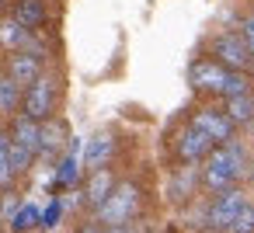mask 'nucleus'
Segmentation results:
<instances>
[{"instance_id": "obj_25", "label": "nucleus", "mask_w": 254, "mask_h": 233, "mask_svg": "<svg viewBox=\"0 0 254 233\" xmlns=\"http://www.w3.org/2000/svg\"><path fill=\"white\" fill-rule=\"evenodd\" d=\"M105 233H126V230H122V226H108Z\"/></svg>"}, {"instance_id": "obj_17", "label": "nucleus", "mask_w": 254, "mask_h": 233, "mask_svg": "<svg viewBox=\"0 0 254 233\" xmlns=\"http://www.w3.org/2000/svg\"><path fill=\"white\" fill-rule=\"evenodd\" d=\"M18 80L14 77H0V112H11L18 105Z\"/></svg>"}, {"instance_id": "obj_1", "label": "nucleus", "mask_w": 254, "mask_h": 233, "mask_svg": "<svg viewBox=\"0 0 254 233\" xmlns=\"http://www.w3.org/2000/svg\"><path fill=\"white\" fill-rule=\"evenodd\" d=\"M240 167H244V146L240 143H226V150L212 153V160L205 167V184L216 188V191H226L230 181L240 174Z\"/></svg>"}, {"instance_id": "obj_6", "label": "nucleus", "mask_w": 254, "mask_h": 233, "mask_svg": "<svg viewBox=\"0 0 254 233\" xmlns=\"http://www.w3.org/2000/svg\"><path fill=\"white\" fill-rule=\"evenodd\" d=\"M195 129H202L212 143H230V136H233V129H230V118H223V115H216V112H202V115H195V122H191Z\"/></svg>"}, {"instance_id": "obj_23", "label": "nucleus", "mask_w": 254, "mask_h": 233, "mask_svg": "<svg viewBox=\"0 0 254 233\" xmlns=\"http://www.w3.org/2000/svg\"><path fill=\"white\" fill-rule=\"evenodd\" d=\"M240 39L247 42V49H251V56H254V18H251V21H244V32H240Z\"/></svg>"}, {"instance_id": "obj_11", "label": "nucleus", "mask_w": 254, "mask_h": 233, "mask_svg": "<svg viewBox=\"0 0 254 233\" xmlns=\"http://www.w3.org/2000/svg\"><path fill=\"white\" fill-rule=\"evenodd\" d=\"M108 157H112V136H94L84 146V164H91V167H101Z\"/></svg>"}, {"instance_id": "obj_9", "label": "nucleus", "mask_w": 254, "mask_h": 233, "mask_svg": "<svg viewBox=\"0 0 254 233\" xmlns=\"http://www.w3.org/2000/svg\"><path fill=\"white\" fill-rule=\"evenodd\" d=\"M14 143H21V146H28V150H39V146H42V129L35 125L32 115H25V118L14 122Z\"/></svg>"}, {"instance_id": "obj_21", "label": "nucleus", "mask_w": 254, "mask_h": 233, "mask_svg": "<svg viewBox=\"0 0 254 233\" xmlns=\"http://www.w3.org/2000/svg\"><path fill=\"white\" fill-rule=\"evenodd\" d=\"M35 219H39V209L35 205H21V212L14 216V230H28Z\"/></svg>"}, {"instance_id": "obj_12", "label": "nucleus", "mask_w": 254, "mask_h": 233, "mask_svg": "<svg viewBox=\"0 0 254 233\" xmlns=\"http://www.w3.org/2000/svg\"><path fill=\"white\" fill-rule=\"evenodd\" d=\"M18 21L25 28L42 25L46 21V4H42V0H21V4H18Z\"/></svg>"}, {"instance_id": "obj_22", "label": "nucleus", "mask_w": 254, "mask_h": 233, "mask_svg": "<svg viewBox=\"0 0 254 233\" xmlns=\"http://www.w3.org/2000/svg\"><path fill=\"white\" fill-rule=\"evenodd\" d=\"M11 177V164H7V143H4V136H0V184H4Z\"/></svg>"}, {"instance_id": "obj_18", "label": "nucleus", "mask_w": 254, "mask_h": 233, "mask_svg": "<svg viewBox=\"0 0 254 233\" xmlns=\"http://www.w3.org/2000/svg\"><path fill=\"white\" fill-rule=\"evenodd\" d=\"M230 230H233V233H254V205H251V202H244V209H240V216L233 219Z\"/></svg>"}, {"instance_id": "obj_15", "label": "nucleus", "mask_w": 254, "mask_h": 233, "mask_svg": "<svg viewBox=\"0 0 254 233\" xmlns=\"http://www.w3.org/2000/svg\"><path fill=\"white\" fill-rule=\"evenodd\" d=\"M32 153H35V150H28V146H21V143H11V146H7V164H11V174H21V171H28V164H32Z\"/></svg>"}, {"instance_id": "obj_24", "label": "nucleus", "mask_w": 254, "mask_h": 233, "mask_svg": "<svg viewBox=\"0 0 254 233\" xmlns=\"http://www.w3.org/2000/svg\"><path fill=\"white\" fill-rule=\"evenodd\" d=\"M56 219H60V205H49L46 216H42V223H46V226H56Z\"/></svg>"}, {"instance_id": "obj_3", "label": "nucleus", "mask_w": 254, "mask_h": 233, "mask_svg": "<svg viewBox=\"0 0 254 233\" xmlns=\"http://www.w3.org/2000/svg\"><path fill=\"white\" fill-rule=\"evenodd\" d=\"M244 195L240 191H219V198H216V205H212V226H223V230H230L233 226V219L240 216V209H244Z\"/></svg>"}, {"instance_id": "obj_13", "label": "nucleus", "mask_w": 254, "mask_h": 233, "mask_svg": "<svg viewBox=\"0 0 254 233\" xmlns=\"http://www.w3.org/2000/svg\"><path fill=\"white\" fill-rule=\"evenodd\" d=\"M25 39H28V32H25V25H21L18 18L0 25V42H4L7 49H21V46H25Z\"/></svg>"}, {"instance_id": "obj_19", "label": "nucleus", "mask_w": 254, "mask_h": 233, "mask_svg": "<svg viewBox=\"0 0 254 233\" xmlns=\"http://www.w3.org/2000/svg\"><path fill=\"white\" fill-rule=\"evenodd\" d=\"M223 94L226 98H240V94H247V77H240V73H226V84H223Z\"/></svg>"}, {"instance_id": "obj_5", "label": "nucleus", "mask_w": 254, "mask_h": 233, "mask_svg": "<svg viewBox=\"0 0 254 233\" xmlns=\"http://www.w3.org/2000/svg\"><path fill=\"white\" fill-rule=\"evenodd\" d=\"M226 73L219 63H195L191 66V84L195 87H205V91H219L223 94V84H226Z\"/></svg>"}, {"instance_id": "obj_20", "label": "nucleus", "mask_w": 254, "mask_h": 233, "mask_svg": "<svg viewBox=\"0 0 254 233\" xmlns=\"http://www.w3.org/2000/svg\"><path fill=\"white\" fill-rule=\"evenodd\" d=\"M60 143H63V129H60V125H46V129H42V150L49 153V150H56Z\"/></svg>"}, {"instance_id": "obj_2", "label": "nucleus", "mask_w": 254, "mask_h": 233, "mask_svg": "<svg viewBox=\"0 0 254 233\" xmlns=\"http://www.w3.org/2000/svg\"><path fill=\"white\" fill-rule=\"evenodd\" d=\"M132 205H136V184H119L101 205H98V219L105 226H122L129 216H132Z\"/></svg>"}, {"instance_id": "obj_4", "label": "nucleus", "mask_w": 254, "mask_h": 233, "mask_svg": "<svg viewBox=\"0 0 254 233\" xmlns=\"http://www.w3.org/2000/svg\"><path fill=\"white\" fill-rule=\"evenodd\" d=\"M49 112H53V87H49V80H35L28 98H25V115L46 118Z\"/></svg>"}, {"instance_id": "obj_16", "label": "nucleus", "mask_w": 254, "mask_h": 233, "mask_svg": "<svg viewBox=\"0 0 254 233\" xmlns=\"http://www.w3.org/2000/svg\"><path fill=\"white\" fill-rule=\"evenodd\" d=\"M226 112H230V118H237V122H251V118H254V98H247V94L230 98Z\"/></svg>"}, {"instance_id": "obj_7", "label": "nucleus", "mask_w": 254, "mask_h": 233, "mask_svg": "<svg viewBox=\"0 0 254 233\" xmlns=\"http://www.w3.org/2000/svg\"><path fill=\"white\" fill-rule=\"evenodd\" d=\"M216 49H219V59L230 63V66H237V70L247 66V59H251V49H247V42H244L240 35H226V39H219Z\"/></svg>"}, {"instance_id": "obj_14", "label": "nucleus", "mask_w": 254, "mask_h": 233, "mask_svg": "<svg viewBox=\"0 0 254 233\" xmlns=\"http://www.w3.org/2000/svg\"><path fill=\"white\" fill-rule=\"evenodd\" d=\"M108 195H112V174H108V171H98V174L91 177V184H87V198H91L94 205H101Z\"/></svg>"}, {"instance_id": "obj_8", "label": "nucleus", "mask_w": 254, "mask_h": 233, "mask_svg": "<svg viewBox=\"0 0 254 233\" xmlns=\"http://www.w3.org/2000/svg\"><path fill=\"white\" fill-rule=\"evenodd\" d=\"M209 146H212V139H209L202 129H195V125H191V129L181 136V146H178V150H181V157H185V160H198V157H205V153H209Z\"/></svg>"}, {"instance_id": "obj_10", "label": "nucleus", "mask_w": 254, "mask_h": 233, "mask_svg": "<svg viewBox=\"0 0 254 233\" xmlns=\"http://www.w3.org/2000/svg\"><path fill=\"white\" fill-rule=\"evenodd\" d=\"M11 77L18 84H35L39 80V59L35 56H14L11 59Z\"/></svg>"}, {"instance_id": "obj_26", "label": "nucleus", "mask_w": 254, "mask_h": 233, "mask_svg": "<svg viewBox=\"0 0 254 233\" xmlns=\"http://www.w3.org/2000/svg\"><path fill=\"white\" fill-rule=\"evenodd\" d=\"M84 233H98V230H84Z\"/></svg>"}]
</instances>
